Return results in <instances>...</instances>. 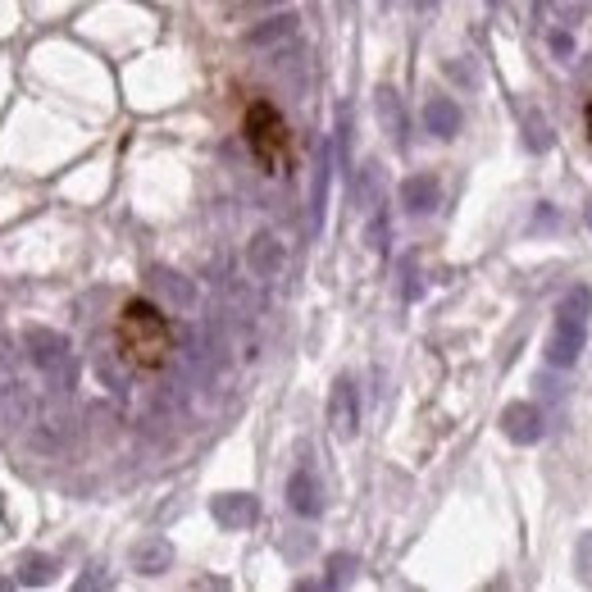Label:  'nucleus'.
I'll return each mask as SVG.
<instances>
[{"label":"nucleus","mask_w":592,"mask_h":592,"mask_svg":"<svg viewBox=\"0 0 592 592\" xmlns=\"http://www.w3.org/2000/svg\"><path fill=\"white\" fill-rule=\"evenodd\" d=\"M119 347L129 351L137 369H160L169 360V328L150 301H129L119 324Z\"/></svg>","instance_id":"f257e3e1"},{"label":"nucleus","mask_w":592,"mask_h":592,"mask_svg":"<svg viewBox=\"0 0 592 592\" xmlns=\"http://www.w3.org/2000/svg\"><path fill=\"white\" fill-rule=\"evenodd\" d=\"M19 342H23L27 365L42 373L51 392H74L78 388V351H74V342L65 333L33 324V328H23Z\"/></svg>","instance_id":"f03ea898"},{"label":"nucleus","mask_w":592,"mask_h":592,"mask_svg":"<svg viewBox=\"0 0 592 592\" xmlns=\"http://www.w3.org/2000/svg\"><path fill=\"white\" fill-rule=\"evenodd\" d=\"M33 447L55 456V451H69L74 438H78V411L69 406V392H55L51 401H42V411H37V424H33Z\"/></svg>","instance_id":"7ed1b4c3"},{"label":"nucleus","mask_w":592,"mask_h":592,"mask_svg":"<svg viewBox=\"0 0 592 592\" xmlns=\"http://www.w3.org/2000/svg\"><path fill=\"white\" fill-rule=\"evenodd\" d=\"M37 411H42V401L23 379L0 388V433H5V438H27L37 424Z\"/></svg>","instance_id":"20e7f679"},{"label":"nucleus","mask_w":592,"mask_h":592,"mask_svg":"<svg viewBox=\"0 0 592 592\" xmlns=\"http://www.w3.org/2000/svg\"><path fill=\"white\" fill-rule=\"evenodd\" d=\"M146 283H150L155 301H160V305H169L174 315H192V310H197V301H201V292H197V283H192V278H182L178 269H165V265H155V269L146 273Z\"/></svg>","instance_id":"39448f33"},{"label":"nucleus","mask_w":592,"mask_h":592,"mask_svg":"<svg viewBox=\"0 0 592 592\" xmlns=\"http://www.w3.org/2000/svg\"><path fill=\"white\" fill-rule=\"evenodd\" d=\"M283 269H288V246H283V237L269 233V228H260L252 242H246V273L260 278V283H273V278L283 273Z\"/></svg>","instance_id":"423d86ee"},{"label":"nucleus","mask_w":592,"mask_h":592,"mask_svg":"<svg viewBox=\"0 0 592 592\" xmlns=\"http://www.w3.org/2000/svg\"><path fill=\"white\" fill-rule=\"evenodd\" d=\"M246 142L256 146V155L265 165L283 150V119H278L273 105H252V114H246Z\"/></svg>","instance_id":"0eeeda50"},{"label":"nucleus","mask_w":592,"mask_h":592,"mask_svg":"<svg viewBox=\"0 0 592 592\" xmlns=\"http://www.w3.org/2000/svg\"><path fill=\"white\" fill-rule=\"evenodd\" d=\"M328 424H333V433L337 438H356L360 433V392H356V383L342 373V379L333 383V392H328Z\"/></svg>","instance_id":"6e6552de"},{"label":"nucleus","mask_w":592,"mask_h":592,"mask_svg":"<svg viewBox=\"0 0 592 592\" xmlns=\"http://www.w3.org/2000/svg\"><path fill=\"white\" fill-rule=\"evenodd\" d=\"M502 433H506L515 447H534V443H543V433H547L543 411L534 406V401H511V406L502 411Z\"/></svg>","instance_id":"1a4fd4ad"},{"label":"nucleus","mask_w":592,"mask_h":592,"mask_svg":"<svg viewBox=\"0 0 592 592\" xmlns=\"http://www.w3.org/2000/svg\"><path fill=\"white\" fill-rule=\"evenodd\" d=\"M210 515H214V524H224V528H233V534H242V528H252L260 520V502L252 492H220L210 502Z\"/></svg>","instance_id":"9d476101"},{"label":"nucleus","mask_w":592,"mask_h":592,"mask_svg":"<svg viewBox=\"0 0 592 592\" xmlns=\"http://www.w3.org/2000/svg\"><path fill=\"white\" fill-rule=\"evenodd\" d=\"M588 347V324H570V320H556L551 337H547V365L551 369H570Z\"/></svg>","instance_id":"9b49d317"},{"label":"nucleus","mask_w":592,"mask_h":592,"mask_svg":"<svg viewBox=\"0 0 592 592\" xmlns=\"http://www.w3.org/2000/svg\"><path fill=\"white\" fill-rule=\"evenodd\" d=\"M129 560H133V570H137V574L155 579V574H165V570L174 566V543H169V538H160V534L137 538V543H133V551H129Z\"/></svg>","instance_id":"f8f14e48"},{"label":"nucleus","mask_w":592,"mask_h":592,"mask_svg":"<svg viewBox=\"0 0 592 592\" xmlns=\"http://www.w3.org/2000/svg\"><path fill=\"white\" fill-rule=\"evenodd\" d=\"M297 14H273V19H260L252 33H246V46L252 51H278V46H288L297 42Z\"/></svg>","instance_id":"ddd939ff"},{"label":"nucleus","mask_w":592,"mask_h":592,"mask_svg":"<svg viewBox=\"0 0 592 592\" xmlns=\"http://www.w3.org/2000/svg\"><path fill=\"white\" fill-rule=\"evenodd\" d=\"M438 201H443V182L433 174H411L401 182V205H406V214H433Z\"/></svg>","instance_id":"4468645a"},{"label":"nucleus","mask_w":592,"mask_h":592,"mask_svg":"<svg viewBox=\"0 0 592 592\" xmlns=\"http://www.w3.org/2000/svg\"><path fill=\"white\" fill-rule=\"evenodd\" d=\"M288 506L301 515V520H315L324 511V492H320V479L310 470H297L288 479Z\"/></svg>","instance_id":"2eb2a0df"},{"label":"nucleus","mask_w":592,"mask_h":592,"mask_svg":"<svg viewBox=\"0 0 592 592\" xmlns=\"http://www.w3.org/2000/svg\"><path fill=\"white\" fill-rule=\"evenodd\" d=\"M373 114H379V123L392 133L396 146H406V133H411V119H406V105H401V97L392 87H379L373 91Z\"/></svg>","instance_id":"dca6fc26"},{"label":"nucleus","mask_w":592,"mask_h":592,"mask_svg":"<svg viewBox=\"0 0 592 592\" xmlns=\"http://www.w3.org/2000/svg\"><path fill=\"white\" fill-rule=\"evenodd\" d=\"M424 133H433L438 142H451L460 133V110L451 97H428L424 101Z\"/></svg>","instance_id":"f3484780"},{"label":"nucleus","mask_w":592,"mask_h":592,"mask_svg":"<svg viewBox=\"0 0 592 592\" xmlns=\"http://www.w3.org/2000/svg\"><path fill=\"white\" fill-rule=\"evenodd\" d=\"M351 197H356V205L360 210H373V205H383L379 197H383V169L379 165H360L356 169V182H351Z\"/></svg>","instance_id":"a211bd4d"},{"label":"nucleus","mask_w":592,"mask_h":592,"mask_svg":"<svg viewBox=\"0 0 592 592\" xmlns=\"http://www.w3.org/2000/svg\"><path fill=\"white\" fill-rule=\"evenodd\" d=\"M51 579H55V560L42 556V551H27V556L19 560V570H14V583H23V588H42V583H51Z\"/></svg>","instance_id":"6ab92c4d"},{"label":"nucleus","mask_w":592,"mask_h":592,"mask_svg":"<svg viewBox=\"0 0 592 592\" xmlns=\"http://www.w3.org/2000/svg\"><path fill=\"white\" fill-rule=\"evenodd\" d=\"M328 174H333V150H320L315 165V192H310V214H315V228H324V205H328Z\"/></svg>","instance_id":"aec40b11"},{"label":"nucleus","mask_w":592,"mask_h":592,"mask_svg":"<svg viewBox=\"0 0 592 592\" xmlns=\"http://www.w3.org/2000/svg\"><path fill=\"white\" fill-rule=\"evenodd\" d=\"M588 315H592V292H588V288H570L566 301H560V310H556V320L588 324Z\"/></svg>","instance_id":"412c9836"},{"label":"nucleus","mask_w":592,"mask_h":592,"mask_svg":"<svg viewBox=\"0 0 592 592\" xmlns=\"http://www.w3.org/2000/svg\"><path fill=\"white\" fill-rule=\"evenodd\" d=\"M19 351H23V342L14 347V337L0 333V388H10L19 379Z\"/></svg>","instance_id":"4be33fe9"},{"label":"nucleus","mask_w":592,"mask_h":592,"mask_svg":"<svg viewBox=\"0 0 592 592\" xmlns=\"http://www.w3.org/2000/svg\"><path fill=\"white\" fill-rule=\"evenodd\" d=\"M524 142H528V150H547L551 146V133H547V123H543V114L534 110V114H524Z\"/></svg>","instance_id":"5701e85b"},{"label":"nucleus","mask_w":592,"mask_h":592,"mask_svg":"<svg viewBox=\"0 0 592 592\" xmlns=\"http://www.w3.org/2000/svg\"><path fill=\"white\" fill-rule=\"evenodd\" d=\"M356 579V556H347V551H337V556H328V588H342V583H351Z\"/></svg>","instance_id":"b1692460"},{"label":"nucleus","mask_w":592,"mask_h":592,"mask_svg":"<svg viewBox=\"0 0 592 592\" xmlns=\"http://www.w3.org/2000/svg\"><path fill=\"white\" fill-rule=\"evenodd\" d=\"M369 246L373 252H388V214L383 210L373 214V224H369Z\"/></svg>","instance_id":"393cba45"},{"label":"nucleus","mask_w":592,"mask_h":592,"mask_svg":"<svg viewBox=\"0 0 592 592\" xmlns=\"http://www.w3.org/2000/svg\"><path fill=\"white\" fill-rule=\"evenodd\" d=\"M401 278H406V283H401V297H406V301H420V273H415V265L401 269Z\"/></svg>","instance_id":"a878e982"},{"label":"nucleus","mask_w":592,"mask_h":592,"mask_svg":"<svg viewBox=\"0 0 592 592\" xmlns=\"http://www.w3.org/2000/svg\"><path fill=\"white\" fill-rule=\"evenodd\" d=\"M579 570H583V579H592V534L579 538Z\"/></svg>","instance_id":"bb28decb"},{"label":"nucleus","mask_w":592,"mask_h":592,"mask_svg":"<svg viewBox=\"0 0 592 592\" xmlns=\"http://www.w3.org/2000/svg\"><path fill=\"white\" fill-rule=\"evenodd\" d=\"M265 5H273V0H228V14H237V10H265Z\"/></svg>","instance_id":"cd10ccee"},{"label":"nucleus","mask_w":592,"mask_h":592,"mask_svg":"<svg viewBox=\"0 0 592 592\" xmlns=\"http://www.w3.org/2000/svg\"><path fill=\"white\" fill-rule=\"evenodd\" d=\"M447 74H451V78H465V87H474V82H479L470 65H447Z\"/></svg>","instance_id":"c85d7f7f"},{"label":"nucleus","mask_w":592,"mask_h":592,"mask_svg":"<svg viewBox=\"0 0 592 592\" xmlns=\"http://www.w3.org/2000/svg\"><path fill=\"white\" fill-rule=\"evenodd\" d=\"M105 583H110V579H105L101 570H97V574H82V579H78V588H105Z\"/></svg>","instance_id":"c756f323"},{"label":"nucleus","mask_w":592,"mask_h":592,"mask_svg":"<svg viewBox=\"0 0 592 592\" xmlns=\"http://www.w3.org/2000/svg\"><path fill=\"white\" fill-rule=\"evenodd\" d=\"M551 46H556V51H560V55H570V51H574V42H570V37H560V33H556V37H551Z\"/></svg>","instance_id":"7c9ffc66"},{"label":"nucleus","mask_w":592,"mask_h":592,"mask_svg":"<svg viewBox=\"0 0 592 592\" xmlns=\"http://www.w3.org/2000/svg\"><path fill=\"white\" fill-rule=\"evenodd\" d=\"M411 5H415V10H433V5H438V0H411Z\"/></svg>","instance_id":"2f4dec72"},{"label":"nucleus","mask_w":592,"mask_h":592,"mask_svg":"<svg viewBox=\"0 0 592 592\" xmlns=\"http://www.w3.org/2000/svg\"><path fill=\"white\" fill-rule=\"evenodd\" d=\"M588 133H592V101H588Z\"/></svg>","instance_id":"473e14b6"},{"label":"nucleus","mask_w":592,"mask_h":592,"mask_svg":"<svg viewBox=\"0 0 592 592\" xmlns=\"http://www.w3.org/2000/svg\"><path fill=\"white\" fill-rule=\"evenodd\" d=\"M0 588H10V579H0Z\"/></svg>","instance_id":"72a5a7b5"}]
</instances>
